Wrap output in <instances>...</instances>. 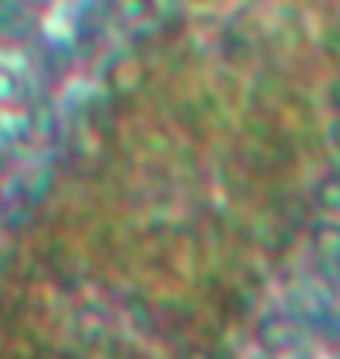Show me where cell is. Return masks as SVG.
Returning a JSON list of instances; mask_svg holds the SVG:
<instances>
[{
  "label": "cell",
  "instance_id": "cell-5",
  "mask_svg": "<svg viewBox=\"0 0 340 359\" xmlns=\"http://www.w3.org/2000/svg\"><path fill=\"white\" fill-rule=\"evenodd\" d=\"M24 97V80L17 74V67H11L7 60H0V110L17 107Z\"/></svg>",
  "mask_w": 340,
  "mask_h": 359
},
{
  "label": "cell",
  "instance_id": "cell-2",
  "mask_svg": "<svg viewBox=\"0 0 340 359\" xmlns=\"http://www.w3.org/2000/svg\"><path fill=\"white\" fill-rule=\"evenodd\" d=\"M104 80L117 97H131V93H137L140 83H144V64H140L137 57H131V53H117V57L107 64Z\"/></svg>",
  "mask_w": 340,
  "mask_h": 359
},
{
  "label": "cell",
  "instance_id": "cell-8",
  "mask_svg": "<svg viewBox=\"0 0 340 359\" xmlns=\"http://www.w3.org/2000/svg\"><path fill=\"white\" fill-rule=\"evenodd\" d=\"M190 4H204V0H190Z\"/></svg>",
  "mask_w": 340,
  "mask_h": 359
},
{
  "label": "cell",
  "instance_id": "cell-7",
  "mask_svg": "<svg viewBox=\"0 0 340 359\" xmlns=\"http://www.w3.org/2000/svg\"><path fill=\"white\" fill-rule=\"evenodd\" d=\"M4 206H7V196H4V187H0V213H4Z\"/></svg>",
  "mask_w": 340,
  "mask_h": 359
},
{
  "label": "cell",
  "instance_id": "cell-3",
  "mask_svg": "<svg viewBox=\"0 0 340 359\" xmlns=\"http://www.w3.org/2000/svg\"><path fill=\"white\" fill-rule=\"evenodd\" d=\"M57 127H60V120H57L51 103H34L27 110V133L37 143H51L57 137Z\"/></svg>",
  "mask_w": 340,
  "mask_h": 359
},
{
  "label": "cell",
  "instance_id": "cell-4",
  "mask_svg": "<svg viewBox=\"0 0 340 359\" xmlns=\"http://www.w3.org/2000/svg\"><path fill=\"white\" fill-rule=\"evenodd\" d=\"M114 13L127 27H144L154 20L157 7H154V0H114Z\"/></svg>",
  "mask_w": 340,
  "mask_h": 359
},
{
  "label": "cell",
  "instance_id": "cell-1",
  "mask_svg": "<svg viewBox=\"0 0 340 359\" xmlns=\"http://www.w3.org/2000/svg\"><path fill=\"white\" fill-rule=\"evenodd\" d=\"M37 20L34 13H27L24 7L17 4H4L0 7V43H13V47H24L30 40L37 37Z\"/></svg>",
  "mask_w": 340,
  "mask_h": 359
},
{
  "label": "cell",
  "instance_id": "cell-6",
  "mask_svg": "<svg viewBox=\"0 0 340 359\" xmlns=\"http://www.w3.org/2000/svg\"><path fill=\"white\" fill-rule=\"evenodd\" d=\"M17 7H24L27 13H34V17H47L53 11V0H11Z\"/></svg>",
  "mask_w": 340,
  "mask_h": 359
}]
</instances>
